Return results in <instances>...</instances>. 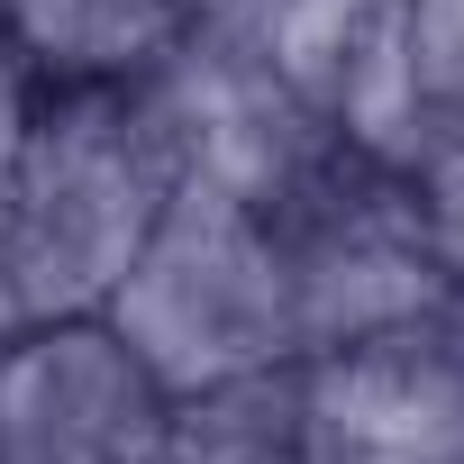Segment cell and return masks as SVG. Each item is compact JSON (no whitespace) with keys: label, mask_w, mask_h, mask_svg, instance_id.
<instances>
[{"label":"cell","mask_w":464,"mask_h":464,"mask_svg":"<svg viewBox=\"0 0 464 464\" xmlns=\"http://www.w3.org/2000/svg\"><path fill=\"white\" fill-rule=\"evenodd\" d=\"M173 401L191 392H227L301 364L292 346V283H283V246H274V209L182 182L164 227L146 237V256L128 265V283L101 310Z\"/></svg>","instance_id":"7a4b0ae2"},{"label":"cell","mask_w":464,"mask_h":464,"mask_svg":"<svg viewBox=\"0 0 464 464\" xmlns=\"http://www.w3.org/2000/svg\"><path fill=\"white\" fill-rule=\"evenodd\" d=\"M191 10V28H218V19H237V0H182Z\"/></svg>","instance_id":"30bf717a"},{"label":"cell","mask_w":464,"mask_h":464,"mask_svg":"<svg viewBox=\"0 0 464 464\" xmlns=\"http://www.w3.org/2000/svg\"><path fill=\"white\" fill-rule=\"evenodd\" d=\"M191 37L182 0H0L10 92H137Z\"/></svg>","instance_id":"52a82bcc"},{"label":"cell","mask_w":464,"mask_h":464,"mask_svg":"<svg viewBox=\"0 0 464 464\" xmlns=\"http://www.w3.org/2000/svg\"><path fill=\"white\" fill-rule=\"evenodd\" d=\"M0 92H10V73H0Z\"/></svg>","instance_id":"8fae6325"},{"label":"cell","mask_w":464,"mask_h":464,"mask_svg":"<svg viewBox=\"0 0 464 464\" xmlns=\"http://www.w3.org/2000/svg\"><path fill=\"white\" fill-rule=\"evenodd\" d=\"M464 128V0H373L328 82V137L364 164H410Z\"/></svg>","instance_id":"8992f818"},{"label":"cell","mask_w":464,"mask_h":464,"mask_svg":"<svg viewBox=\"0 0 464 464\" xmlns=\"http://www.w3.org/2000/svg\"><path fill=\"white\" fill-rule=\"evenodd\" d=\"M164 464H328V455H319L310 410H301V382L283 364V373H256V382L173 401Z\"/></svg>","instance_id":"ba28073f"},{"label":"cell","mask_w":464,"mask_h":464,"mask_svg":"<svg viewBox=\"0 0 464 464\" xmlns=\"http://www.w3.org/2000/svg\"><path fill=\"white\" fill-rule=\"evenodd\" d=\"M173 191H182V155L146 82L137 92H19L10 182H0L19 319L110 310V292L164 227Z\"/></svg>","instance_id":"6da1fadb"},{"label":"cell","mask_w":464,"mask_h":464,"mask_svg":"<svg viewBox=\"0 0 464 464\" xmlns=\"http://www.w3.org/2000/svg\"><path fill=\"white\" fill-rule=\"evenodd\" d=\"M274 246H283L292 346L301 355H328V346H355V337L464 310L446 292V274L428 265V246H419V218L401 200V173L364 164L346 146H328L274 200Z\"/></svg>","instance_id":"3957f363"},{"label":"cell","mask_w":464,"mask_h":464,"mask_svg":"<svg viewBox=\"0 0 464 464\" xmlns=\"http://www.w3.org/2000/svg\"><path fill=\"white\" fill-rule=\"evenodd\" d=\"M401 200H410V218H419L428 265H437L446 292L464 301V128H455V137H428V146L401 164Z\"/></svg>","instance_id":"9c48e42d"},{"label":"cell","mask_w":464,"mask_h":464,"mask_svg":"<svg viewBox=\"0 0 464 464\" xmlns=\"http://www.w3.org/2000/svg\"><path fill=\"white\" fill-rule=\"evenodd\" d=\"M173 392L101 319H19L0 337V464H164Z\"/></svg>","instance_id":"277c9868"},{"label":"cell","mask_w":464,"mask_h":464,"mask_svg":"<svg viewBox=\"0 0 464 464\" xmlns=\"http://www.w3.org/2000/svg\"><path fill=\"white\" fill-rule=\"evenodd\" d=\"M328 464H464V310L292 364Z\"/></svg>","instance_id":"5b68a950"}]
</instances>
